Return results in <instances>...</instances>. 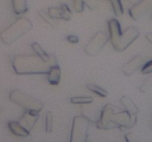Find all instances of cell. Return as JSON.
I'll return each instance as SVG.
<instances>
[{
    "label": "cell",
    "instance_id": "cell-4",
    "mask_svg": "<svg viewBox=\"0 0 152 142\" xmlns=\"http://www.w3.org/2000/svg\"><path fill=\"white\" fill-rule=\"evenodd\" d=\"M9 128L10 130L14 133L16 135L19 136H25L28 135H29V132L28 130H26L25 129L23 128L22 125L19 124V123L17 122H10L8 124Z\"/></svg>",
    "mask_w": 152,
    "mask_h": 142
},
{
    "label": "cell",
    "instance_id": "cell-7",
    "mask_svg": "<svg viewBox=\"0 0 152 142\" xmlns=\"http://www.w3.org/2000/svg\"><path fill=\"white\" fill-rule=\"evenodd\" d=\"M123 102V104H124L125 106L128 107V112L129 113H132L133 115H136L138 112V109L136 106V105L132 102V101H131L130 99H128L126 101H122Z\"/></svg>",
    "mask_w": 152,
    "mask_h": 142
},
{
    "label": "cell",
    "instance_id": "cell-9",
    "mask_svg": "<svg viewBox=\"0 0 152 142\" xmlns=\"http://www.w3.org/2000/svg\"><path fill=\"white\" fill-rule=\"evenodd\" d=\"M93 101L91 97H74L71 98V102L73 104H88Z\"/></svg>",
    "mask_w": 152,
    "mask_h": 142
},
{
    "label": "cell",
    "instance_id": "cell-8",
    "mask_svg": "<svg viewBox=\"0 0 152 142\" xmlns=\"http://www.w3.org/2000/svg\"><path fill=\"white\" fill-rule=\"evenodd\" d=\"M32 47H33V49H34V50H35L36 52H37V53H38L39 55V57L41 58L42 60L44 61H48L49 59V57L48 56L47 54H46L45 53L44 51H43L42 50L41 47H40L39 45L37 43H35V44H32Z\"/></svg>",
    "mask_w": 152,
    "mask_h": 142
},
{
    "label": "cell",
    "instance_id": "cell-5",
    "mask_svg": "<svg viewBox=\"0 0 152 142\" xmlns=\"http://www.w3.org/2000/svg\"><path fill=\"white\" fill-rule=\"evenodd\" d=\"M13 7L16 13H25L26 11V0H12Z\"/></svg>",
    "mask_w": 152,
    "mask_h": 142
},
{
    "label": "cell",
    "instance_id": "cell-1",
    "mask_svg": "<svg viewBox=\"0 0 152 142\" xmlns=\"http://www.w3.org/2000/svg\"><path fill=\"white\" fill-rule=\"evenodd\" d=\"M151 11H152V0H140L129 10V13L133 19H138Z\"/></svg>",
    "mask_w": 152,
    "mask_h": 142
},
{
    "label": "cell",
    "instance_id": "cell-13",
    "mask_svg": "<svg viewBox=\"0 0 152 142\" xmlns=\"http://www.w3.org/2000/svg\"><path fill=\"white\" fill-rule=\"evenodd\" d=\"M146 38L152 44V33H148L146 35Z\"/></svg>",
    "mask_w": 152,
    "mask_h": 142
},
{
    "label": "cell",
    "instance_id": "cell-10",
    "mask_svg": "<svg viewBox=\"0 0 152 142\" xmlns=\"http://www.w3.org/2000/svg\"><path fill=\"white\" fill-rule=\"evenodd\" d=\"M142 72L143 74H148L152 72V60L147 62L143 65L142 69Z\"/></svg>",
    "mask_w": 152,
    "mask_h": 142
},
{
    "label": "cell",
    "instance_id": "cell-6",
    "mask_svg": "<svg viewBox=\"0 0 152 142\" xmlns=\"http://www.w3.org/2000/svg\"><path fill=\"white\" fill-rule=\"evenodd\" d=\"M87 87H88L89 90H90L91 91L96 93V94H97L98 96H102V97H105V96H108V92H107L105 90H104V89L98 87V86L94 85V84H88Z\"/></svg>",
    "mask_w": 152,
    "mask_h": 142
},
{
    "label": "cell",
    "instance_id": "cell-3",
    "mask_svg": "<svg viewBox=\"0 0 152 142\" xmlns=\"http://www.w3.org/2000/svg\"><path fill=\"white\" fill-rule=\"evenodd\" d=\"M48 73V80L50 84H57L59 83V78H60V70L57 65L52 66Z\"/></svg>",
    "mask_w": 152,
    "mask_h": 142
},
{
    "label": "cell",
    "instance_id": "cell-11",
    "mask_svg": "<svg viewBox=\"0 0 152 142\" xmlns=\"http://www.w3.org/2000/svg\"><path fill=\"white\" fill-rule=\"evenodd\" d=\"M74 8L78 12H81L83 9V0H74Z\"/></svg>",
    "mask_w": 152,
    "mask_h": 142
},
{
    "label": "cell",
    "instance_id": "cell-2",
    "mask_svg": "<svg viewBox=\"0 0 152 142\" xmlns=\"http://www.w3.org/2000/svg\"><path fill=\"white\" fill-rule=\"evenodd\" d=\"M144 65V59L141 56H137L134 58L132 60L128 62L126 64H125L124 67L123 68V70L124 73L127 75H132L133 72H134L137 70L139 69L140 67Z\"/></svg>",
    "mask_w": 152,
    "mask_h": 142
},
{
    "label": "cell",
    "instance_id": "cell-12",
    "mask_svg": "<svg viewBox=\"0 0 152 142\" xmlns=\"http://www.w3.org/2000/svg\"><path fill=\"white\" fill-rule=\"evenodd\" d=\"M68 41H70L71 42H74V43H77L78 41V38H77V36H70L68 37Z\"/></svg>",
    "mask_w": 152,
    "mask_h": 142
}]
</instances>
